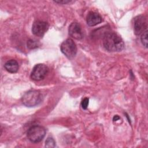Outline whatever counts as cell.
I'll return each mask as SVG.
<instances>
[{
    "instance_id": "obj_9",
    "label": "cell",
    "mask_w": 148,
    "mask_h": 148,
    "mask_svg": "<svg viewBox=\"0 0 148 148\" xmlns=\"http://www.w3.org/2000/svg\"><path fill=\"white\" fill-rule=\"evenodd\" d=\"M101 16L97 13L90 12L88 13L86 17L87 24L89 26H95L102 22Z\"/></svg>"
},
{
    "instance_id": "obj_1",
    "label": "cell",
    "mask_w": 148,
    "mask_h": 148,
    "mask_svg": "<svg viewBox=\"0 0 148 148\" xmlns=\"http://www.w3.org/2000/svg\"><path fill=\"white\" fill-rule=\"evenodd\" d=\"M102 40L104 47L109 51H120L124 47L123 40L114 32H106L103 36Z\"/></svg>"
},
{
    "instance_id": "obj_4",
    "label": "cell",
    "mask_w": 148,
    "mask_h": 148,
    "mask_svg": "<svg viewBox=\"0 0 148 148\" xmlns=\"http://www.w3.org/2000/svg\"><path fill=\"white\" fill-rule=\"evenodd\" d=\"M61 52L68 58H73L77 53V47L75 43L71 39L64 40L60 46Z\"/></svg>"
},
{
    "instance_id": "obj_6",
    "label": "cell",
    "mask_w": 148,
    "mask_h": 148,
    "mask_svg": "<svg viewBox=\"0 0 148 148\" xmlns=\"http://www.w3.org/2000/svg\"><path fill=\"white\" fill-rule=\"evenodd\" d=\"M48 68L43 64H38L34 66L31 73V78L35 81L43 79L48 72Z\"/></svg>"
},
{
    "instance_id": "obj_3",
    "label": "cell",
    "mask_w": 148,
    "mask_h": 148,
    "mask_svg": "<svg viewBox=\"0 0 148 148\" xmlns=\"http://www.w3.org/2000/svg\"><path fill=\"white\" fill-rule=\"evenodd\" d=\"M46 135V130L40 125H33L27 131V136L28 139L33 143L40 142Z\"/></svg>"
},
{
    "instance_id": "obj_13",
    "label": "cell",
    "mask_w": 148,
    "mask_h": 148,
    "mask_svg": "<svg viewBox=\"0 0 148 148\" xmlns=\"http://www.w3.org/2000/svg\"><path fill=\"white\" fill-rule=\"evenodd\" d=\"M141 42L145 47H147V31H145L141 35Z\"/></svg>"
},
{
    "instance_id": "obj_2",
    "label": "cell",
    "mask_w": 148,
    "mask_h": 148,
    "mask_svg": "<svg viewBox=\"0 0 148 148\" xmlns=\"http://www.w3.org/2000/svg\"><path fill=\"white\" fill-rule=\"evenodd\" d=\"M43 96L38 90H29L23 96V103L27 107H33L39 104L42 101Z\"/></svg>"
},
{
    "instance_id": "obj_8",
    "label": "cell",
    "mask_w": 148,
    "mask_h": 148,
    "mask_svg": "<svg viewBox=\"0 0 148 148\" xmlns=\"http://www.w3.org/2000/svg\"><path fill=\"white\" fill-rule=\"evenodd\" d=\"M68 32L69 35L77 40L83 39L84 34L81 25L76 22H73L69 26Z\"/></svg>"
},
{
    "instance_id": "obj_5",
    "label": "cell",
    "mask_w": 148,
    "mask_h": 148,
    "mask_svg": "<svg viewBox=\"0 0 148 148\" xmlns=\"http://www.w3.org/2000/svg\"><path fill=\"white\" fill-rule=\"evenodd\" d=\"M134 31L136 35H141L147 31V19L144 16L139 15L134 18Z\"/></svg>"
},
{
    "instance_id": "obj_16",
    "label": "cell",
    "mask_w": 148,
    "mask_h": 148,
    "mask_svg": "<svg viewBox=\"0 0 148 148\" xmlns=\"http://www.w3.org/2000/svg\"><path fill=\"white\" fill-rule=\"evenodd\" d=\"M119 119H120V117L119 116H117V115H115L114 117H113V121H117Z\"/></svg>"
},
{
    "instance_id": "obj_10",
    "label": "cell",
    "mask_w": 148,
    "mask_h": 148,
    "mask_svg": "<svg viewBox=\"0 0 148 148\" xmlns=\"http://www.w3.org/2000/svg\"><path fill=\"white\" fill-rule=\"evenodd\" d=\"M5 69L10 73H16L18 70V64L14 60H10L8 61L4 65Z\"/></svg>"
},
{
    "instance_id": "obj_12",
    "label": "cell",
    "mask_w": 148,
    "mask_h": 148,
    "mask_svg": "<svg viewBox=\"0 0 148 148\" xmlns=\"http://www.w3.org/2000/svg\"><path fill=\"white\" fill-rule=\"evenodd\" d=\"M56 142L52 137H48L45 142V146L46 147H54Z\"/></svg>"
},
{
    "instance_id": "obj_11",
    "label": "cell",
    "mask_w": 148,
    "mask_h": 148,
    "mask_svg": "<svg viewBox=\"0 0 148 148\" xmlns=\"http://www.w3.org/2000/svg\"><path fill=\"white\" fill-rule=\"evenodd\" d=\"M39 46L38 42L34 39H29L27 41V47L30 49H33L38 47Z\"/></svg>"
},
{
    "instance_id": "obj_14",
    "label": "cell",
    "mask_w": 148,
    "mask_h": 148,
    "mask_svg": "<svg viewBox=\"0 0 148 148\" xmlns=\"http://www.w3.org/2000/svg\"><path fill=\"white\" fill-rule=\"evenodd\" d=\"M88 102L89 99L88 98H85L82 101L81 106L83 109H86L87 108V106L88 105Z\"/></svg>"
},
{
    "instance_id": "obj_7",
    "label": "cell",
    "mask_w": 148,
    "mask_h": 148,
    "mask_svg": "<svg viewBox=\"0 0 148 148\" xmlns=\"http://www.w3.org/2000/svg\"><path fill=\"white\" fill-rule=\"evenodd\" d=\"M49 27V25L47 22L37 20L32 25V32L35 36H43L48 30Z\"/></svg>"
},
{
    "instance_id": "obj_15",
    "label": "cell",
    "mask_w": 148,
    "mask_h": 148,
    "mask_svg": "<svg viewBox=\"0 0 148 148\" xmlns=\"http://www.w3.org/2000/svg\"><path fill=\"white\" fill-rule=\"evenodd\" d=\"M54 2L56 3H61V4H65V3H68L71 2V1H69V0H58V1H54Z\"/></svg>"
}]
</instances>
